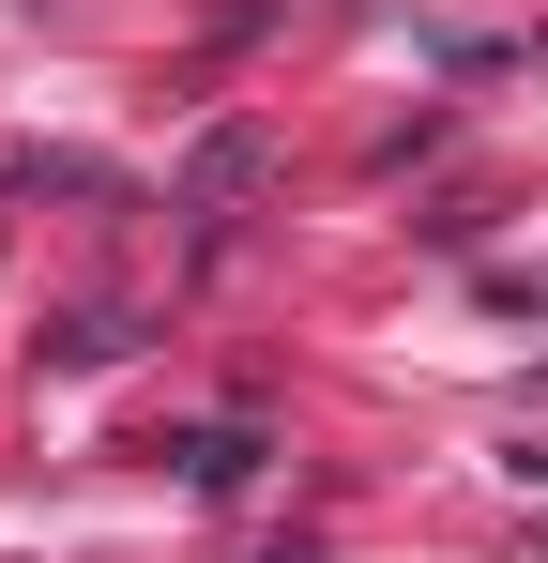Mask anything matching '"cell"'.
Instances as JSON below:
<instances>
[{
    "instance_id": "obj_3",
    "label": "cell",
    "mask_w": 548,
    "mask_h": 563,
    "mask_svg": "<svg viewBox=\"0 0 548 563\" xmlns=\"http://www.w3.org/2000/svg\"><path fill=\"white\" fill-rule=\"evenodd\" d=\"M46 351H62V366H107V351H122V305H77V320H62Z\"/></svg>"
},
{
    "instance_id": "obj_1",
    "label": "cell",
    "mask_w": 548,
    "mask_h": 563,
    "mask_svg": "<svg viewBox=\"0 0 548 563\" xmlns=\"http://www.w3.org/2000/svg\"><path fill=\"white\" fill-rule=\"evenodd\" d=\"M274 153H260V122H213V137H198V153H183V213H198V229H213V213H229V198L260 184Z\"/></svg>"
},
{
    "instance_id": "obj_2",
    "label": "cell",
    "mask_w": 548,
    "mask_h": 563,
    "mask_svg": "<svg viewBox=\"0 0 548 563\" xmlns=\"http://www.w3.org/2000/svg\"><path fill=\"white\" fill-rule=\"evenodd\" d=\"M153 457H168L183 487H213V503H229V487H244V472H260L274 442H260V427H244V411H229V427H168V442H153Z\"/></svg>"
},
{
    "instance_id": "obj_4",
    "label": "cell",
    "mask_w": 548,
    "mask_h": 563,
    "mask_svg": "<svg viewBox=\"0 0 548 563\" xmlns=\"http://www.w3.org/2000/svg\"><path fill=\"white\" fill-rule=\"evenodd\" d=\"M260 563H320V549H260Z\"/></svg>"
}]
</instances>
